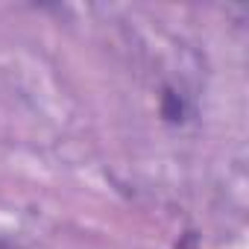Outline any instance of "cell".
I'll return each instance as SVG.
<instances>
[{
  "label": "cell",
  "mask_w": 249,
  "mask_h": 249,
  "mask_svg": "<svg viewBox=\"0 0 249 249\" xmlns=\"http://www.w3.org/2000/svg\"><path fill=\"white\" fill-rule=\"evenodd\" d=\"M161 117L167 120V123H185V117H188V106H185V97L179 94V91H173V88H164V94H161Z\"/></svg>",
  "instance_id": "cell-1"
}]
</instances>
